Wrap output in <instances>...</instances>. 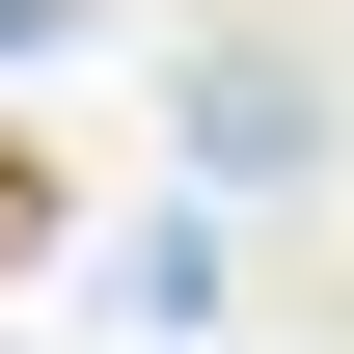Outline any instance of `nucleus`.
Instances as JSON below:
<instances>
[{
    "label": "nucleus",
    "mask_w": 354,
    "mask_h": 354,
    "mask_svg": "<svg viewBox=\"0 0 354 354\" xmlns=\"http://www.w3.org/2000/svg\"><path fill=\"white\" fill-rule=\"evenodd\" d=\"M191 164H327V82H300V28H218V55H191Z\"/></svg>",
    "instance_id": "1"
}]
</instances>
